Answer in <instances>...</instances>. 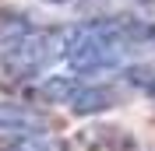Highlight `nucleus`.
Segmentation results:
<instances>
[{
  "instance_id": "obj_4",
  "label": "nucleus",
  "mask_w": 155,
  "mask_h": 151,
  "mask_svg": "<svg viewBox=\"0 0 155 151\" xmlns=\"http://www.w3.org/2000/svg\"><path fill=\"white\" fill-rule=\"evenodd\" d=\"M120 102V88L113 85H88V81H81V88H78V95L71 98V109L74 113H99V109H109V105Z\"/></svg>"
},
{
  "instance_id": "obj_3",
  "label": "nucleus",
  "mask_w": 155,
  "mask_h": 151,
  "mask_svg": "<svg viewBox=\"0 0 155 151\" xmlns=\"http://www.w3.org/2000/svg\"><path fill=\"white\" fill-rule=\"evenodd\" d=\"M49 116L39 113L35 105L25 102H0V137L18 141V137H46Z\"/></svg>"
},
{
  "instance_id": "obj_5",
  "label": "nucleus",
  "mask_w": 155,
  "mask_h": 151,
  "mask_svg": "<svg viewBox=\"0 0 155 151\" xmlns=\"http://www.w3.org/2000/svg\"><path fill=\"white\" fill-rule=\"evenodd\" d=\"M0 151H60V144L53 137H18V141H4Z\"/></svg>"
},
{
  "instance_id": "obj_1",
  "label": "nucleus",
  "mask_w": 155,
  "mask_h": 151,
  "mask_svg": "<svg viewBox=\"0 0 155 151\" xmlns=\"http://www.w3.org/2000/svg\"><path fill=\"white\" fill-rule=\"evenodd\" d=\"M145 56H155V21L102 18V21H88L81 28H71L67 63L78 74L116 70V67L137 63Z\"/></svg>"
},
{
  "instance_id": "obj_2",
  "label": "nucleus",
  "mask_w": 155,
  "mask_h": 151,
  "mask_svg": "<svg viewBox=\"0 0 155 151\" xmlns=\"http://www.w3.org/2000/svg\"><path fill=\"white\" fill-rule=\"evenodd\" d=\"M71 28H53V32H28L7 56H0V67L11 81H32L42 77L60 56H67Z\"/></svg>"
},
{
  "instance_id": "obj_6",
  "label": "nucleus",
  "mask_w": 155,
  "mask_h": 151,
  "mask_svg": "<svg viewBox=\"0 0 155 151\" xmlns=\"http://www.w3.org/2000/svg\"><path fill=\"white\" fill-rule=\"evenodd\" d=\"M137 88H141V92H145L148 98H155V74H148L145 81H137Z\"/></svg>"
}]
</instances>
